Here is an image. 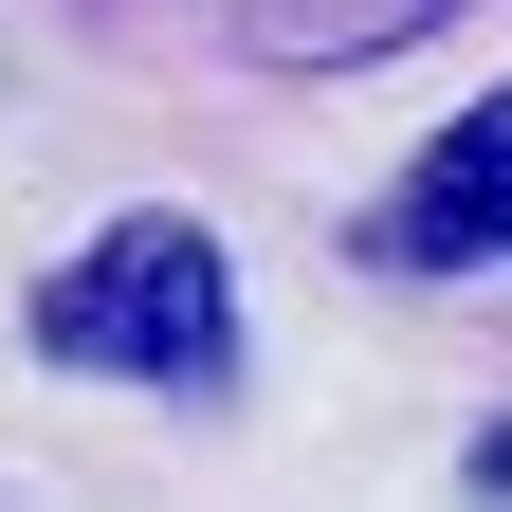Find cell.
Returning <instances> with one entry per match:
<instances>
[{
    "mask_svg": "<svg viewBox=\"0 0 512 512\" xmlns=\"http://www.w3.org/2000/svg\"><path fill=\"white\" fill-rule=\"evenodd\" d=\"M37 348H55V366H110V384H165V403H220V384H238L220 238H202V220H110L92 256L37 275Z\"/></svg>",
    "mask_w": 512,
    "mask_h": 512,
    "instance_id": "1",
    "label": "cell"
},
{
    "mask_svg": "<svg viewBox=\"0 0 512 512\" xmlns=\"http://www.w3.org/2000/svg\"><path fill=\"white\" fill-rule=\"evenodd\" d=\"M348 256L366 275H494L512 256V92H476L439 147L403 165V202H366L348 220Z\"/></svg>",
    "mask_w": 512,
    "mask_h": 512,
    "instance_id": "2",
    "label": "cell"
},
{
    "mask_svg": "<svg viewBox=\"0 0 512 512\" xmlns=\"http://www.w3.org/2000/svg\"><path fill=\"white\" fill-rule=\"evenodd\" d=\"M439 19H476V0H256V55H293V74H348V55H403Z\"/></svg>",
    "mask_w": 512,
    "mask_h": 512,
    "instance_id": "3",
    "label": "cell"
},
{
    "mask_svg": "<svg viewBox=\"0 0 512 512\" xmlns=\"http://www.w3.org/2000/svg\"><path fill=\"white\" fill-rule=\"evenodd\" d=\"M476 494H494V512H512V421H494V439H476Z\"/></svg>",
    "mask_w": 512,
    "mask_h": 512,
    "instance_id": "4",
    "label": "cell"
}]
</instances>
